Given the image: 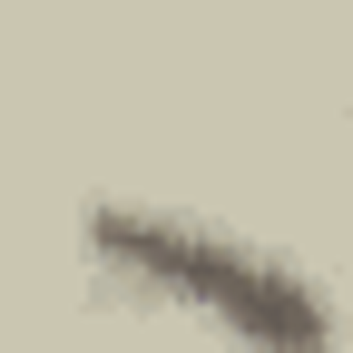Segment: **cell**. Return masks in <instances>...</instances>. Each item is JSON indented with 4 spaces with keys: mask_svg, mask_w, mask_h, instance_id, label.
<instances>
[{
    "mask_svg": "<svg viewBox=\"0 0 353 353\" xmlns=\"http://www.w3.org/2000/svg\"><path fill=\"white\" fill-rule=\"evenodd\" d=\"M79 245H88V265H99L108 285L206 324L226 353H343L334 294L304 275L294 255L216 226V216L148 206V196H99L79 216Z\"/></svg>",
    "mask_w": 353,
    "mask_h": 353,
    "instance_id": "cell-1",
    "label": "cell"
}]
</instances>
